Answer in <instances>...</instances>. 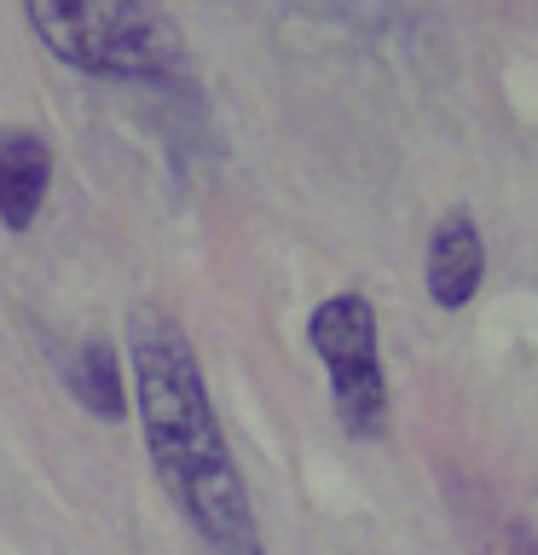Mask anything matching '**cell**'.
I'll use <instances>...</instances> for the list:
<instances>
[{"instance_id":"1","label":"cell","mask_w":538,"mask_h":555,"mask_svg":"<svg viewBox=\"0 0 538 555\" xmlns=\"http://www.w3.org/2000/svg\"><path fill=\"white\" fill-rule=\"evenodd\" d=\"M128 393L139 411L151 468L180 503L185 527L215 555H267L249 486H243L226 428L203 382V359L168 312H133L128 330Z\"/></svg>"},{"instance_id":"2","label":"cell","mask_w":538,"mask_h":555,"mask_svg":"<svg viewBox=\"0 0 538 555\" xmlns=\"http://www.w3.org/2000/svg\"><path fill=\"white\" fill-rule=\"evenodd\" d=\"M29 29L59 64L99 81H151L180 76L185 47L168 12L139 0H29Z\"/></svg>"},{"instance_id":"3","label":"cell","mask_w":538,"mask_h":555,"mask_svg":"<svg viewBox=\"0 0 538 555\" xmlns=\"http://www.w3.org/2000/svg\"><path fill=\"white\" fill-rule=\"evenodd\" d=\"M307 341L330 376V399L347 434L376 440L388 428V376H382V347H376V307L359 289L324 295L307 319Z\"/></svg>"},{"instance_id":"4","label":"cell","mask_w":538,"mask_h":555,"mask_svg":"<svg viewBox=\"0 0 538 555\" xmlns=\"http://www.w3.org/2000/svg\"><path fill=\"white\" fill-rule=\"evenodd\" d=\"M423 278H428V301L434 307L458 312V307L475 301V289L486 278V243H481V225H475L469 208H451V215L434 225Z\"/></svg>"},{"instance_id":"5","label":"cell","mask_w":538,"mask_h":555,"mask_svg":"<svg viewBox=\"0 0 538 555\" xmlns=\"http://www.w3.org/2000/svg\"><path fill=\"white\" fill-rule=\"evenodd\" d=\"M52 191V145L35 128H7L0 133V225L24 237L41 215Z\"/></svg>"},{"instance_id":"6","label":"cell","mask_w":538,"mask_h":555,"mask_svg":"<svg viewBox=\"0 0 538 555\" xmlns=\"http://www.w3.org/2000/svg\"><path fill=\"white\" fill-rule=\"evenodd\" d=\"M64 388L76 393V405L87 416H99V423L128 416V371H121V353L104 336L76 347V359H69V371H64Z\"/></svg>"}]
</instances>
